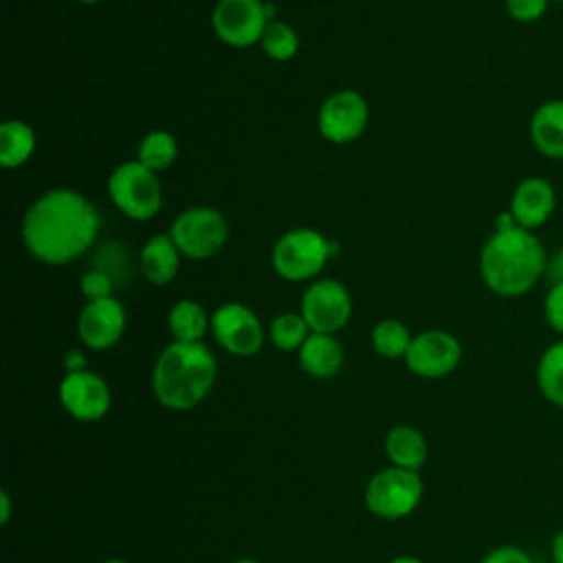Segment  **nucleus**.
<instances>
[{
	"label": "nucleus",
	"instance_id": "f257e3e1",
	"mask_svg": "<svg viewBox=\"0 0 563 563\" xmlns=\"http://www.w3.org/2000/svg\"><path fill=\"white\" fill-rule=\"evenodd\" d=\"M99 224V211L84 194L57 187L26 209L22 242L35 260L64 266L79 260L95 244Z\"/></svg>",
	"mask_w": 563,
	"mask_h": 563
},
{
	"label": "nucleus",
	"instance_id": "f03ea898",
	"mask_svg": "<svg viewBox=\"0 0 563 563\" xmlns=\"http://www.w3.org/2000/svg\"><path fill=\"white\" fill-rule=\"evenodd\" d=\"M548 251L534 231L512 227L493 231L479 253V273L486 288L497 297L530 292L548 271Z\"/></svg>",
	"mask_w": 563,
	"mask_h": 563
},
{
	"label": "nucleus",
	"instance_id": "7ed1b4c3",
	"mask_svg": "<svg viewBox=\"0 0 563 563\" xmlns=\"http://www.w3.org/2000/svg\"><path fill=\"white\" fill-rule=\"evenodd\" d=\"M216 372V356L202 341H174L154 363L152 389L163 407L172 411H187L211 391Z\"/></svg>",
	"mask_w": 563,
	"mask_h": 563
},
{
	"label": "nucleus",
	"instance_id": "20e7f679",
	"mask_svg": "<svg viewBox=\"0 0 563 563\" xmlns=\"http://www.w3.org/2000/svg\"><path fill=\"white\" fill-rule=\"evenodd\" d=\"M336 246L314 229L286 231L273 246L271 262L275 273L286 282H306L323 271Z\"/></svg>",
	"mask_w": 563,
	"mask_h": 563
},
{
	"label": "nucleus",
	"instance_id": "39448f33",
	"mask_svg": "<svg viewBox=\"0 0 563 563\" xmlns=\"http://www.w3.org/2000/svg\"><path fill=\"white\" fill-rule=\"evenodd\" d=\"M108 194L112 205L132 220H150L163 205V189L156 172L139 161H125L108 178Z\"/></svg>",
	"mask_w": 563,
	"mask_h": 563
},
{
	"label": "nucleus",
	"instance_id": "423d86ee",
	"mask_svg": "<svg viewBox=\"0 0 563 563\" xmlns=\"http://www.w3.org/2000/svg\"><path fill=\"white\" fill-rule=\"evenodd\" d=\"M424 484L418 471L389 466L378 471L365 488V506L380 519L407 517L422 499Z\"/></svg>",
	"mask_w": 563,
	"mask_h": 563
},
{
	"label": "nucleus",
	"instance_id": "0eeeda50",
	"mask_svg": "<svg viewBox=\"0 0 563 563\" xmlns=\"http://www.w3.org/2000/svg\"><path fill=\"white\" fill-rule=\"evenodd\" d=\"M169 238L183 257L209 260L224 246L229 224L213 207H191L172 222Z\"/></svg>",
	"mask_w": 563,
	"mask_h": 563
},
{
	"label": "nucleus",
	"instance_id": "6e6552de",
	"mask_svg": "<svg viewBox=\"0 0 563 563\" xmlns=\"http://www.w3.org/2000/svg\"><path fill=\"white\" fill-rule=\"evenodd\" d=\"M271 4L262 0H218L211 13L216 35L233 48H246L262 40L271 22Z\"/></svg>",
	"mask_w": 563,
	"mask_h": 563
},
{
	"label": "nucleus",
	"instance_id": "1a4fd4ad",
	"mask_svg": "<svg viewBox=\"0 0 563 563\" xmlns=\"http://www.w3.org/2000/svg\"><path fill=\"white\" fill-rule=\"evenodd\" d=\"M301 317L312 332L334 334L352 317V295L336 279H317L303 290Z\"/></svg>",
	"mask_w": 563,
	"mask_h": 563
},
{
	"label": "nucleus",
	"instance_id": "9d476101",
	"mask_svg": "<svg viewBox=\"0 0 563 563\" xmlns=\"http://www.w3.org/2000/svg\"><path fill=\"white\" fill-rule=\"evenodd\" d=\"M369 121V106L356 90H339L330 95L317 114V125L330 143H350L358 139Z\"/></svg>",
	"mask_w": 563,
	"mask_h": 563
},
{
	"label": "nucleus",
	"instance_id": "9b49d317",
	"mask_svg": "<svg viewBox=\"0 0 563 563\" xmlns=\"http://www.w3.org/2000/svg\"><path fill=\"white\" fill-rule=\"evenodd\" d=\"M211 332L216 341L233 356H253L264 343V328L257 314L238 301L216 308L211 314Z\"/></svg>",
	"mask_w": 563,
	"mask_h": 563
},
{
	"label": "nucleus",
	"instance_id": "f8f14e48",
	"mask_svg": "<svg viewBox=\"0 0 563 563\" xmlns=\"http://www.w3.org/2000/svg\"><path fill=\"white\" fill-rule=\"evenodd\" d=\"M462 361L460 341L444 330H427L411 339L405 354L407 367L422 378L449 376Z\"/></svg>",
	"mask_w": 563,
	"mask_h": 563
},
{
	"label": "nucleus",
	"instance_id": "ddd939ff",
	"mask_svg": "<svg viewBox=\"0 0 563 563\" xmlns=\"http://www.w3.org/2000/svg\"><path fill=\"white\" fill-rule=\"evenodd\" d=\"M59 402L73 418L95 422L110 409V389L108 383L90 369L68 372L59 383Z\"/></svg>",
	"mask_w": 563,
	"mask_h": 563
},
{
	"label": "nucleus",
	"instance_id": "4468645a",
	"mask_svg": "<svg viewBox=\"0 0 563 563\" xmlns=\"http://www.w3.org/2000/svg\"><path fill=\"white\" fill-rule=\"evenodd\" d=\"M125 308L119 299L106 297L97 301H88L79 312L77 332L86 347L90 350H108L123 336L125 330Z\"/></svg>",
	"mask_w": 563,
	"mask_h": 563
},
{
	"label": "nucleus",
	"instance_id": "2eb2a0df",
	"mask_svg": "<svg viewBox=\"0 0 563 563\" xmlns=\"http://www.w3.org/2000/svg\"><path fill=\"white\" fill-rule=\"evenodd\" d=\"M556 209V189L543 176H528L517 183L508 211L512 213L517 227L534 231L552 218Z\"/></svg>",
	"mask_w": 563,
	"mask_h": 563
},
{
	"label": "nucleus",
	"instance_id": "dca6fc26",
	"mask_svg": "<svg viewBox=\"0 0 563 563\" xmlns=\"http://www.w3.org/2000/svg\"><path fill=\"white\" fill-rule=\"evenodd\" d=\"M528 134L534 150L552 161H563V99H548L530 117Z\"/></svg>",
	"mask_w": 563,
	"mask_h": 563
},
{
	"label": "nucleus",
	"instance_id": "f3484780",
	"mask_svg": "<svg viewBox=\"0 0 563 563\" xmlns=\"http://www.w3.org/2000/svg\"><path fill=\"white\" fill-rule=\"evenodd\" d=\"M180 251L169 238V233L152 235L141 249V271L147 282L154 286H163L178 275L180 268Z\"/></svg>",
	"mask_w": 563,
	"mask_h": 563
},
{
	"label": "nucleus",
	"instance_id": "a211bd4d",
	"mask_svg": "<svg viewBox=\"0 0 563 563\" xmlns=\"http://www.w3.org/2000/svg\"><path fill=\"white\" fill-rule=\"evenodd\" d=\"M299 365L314 378H332L343 365V347L334 334L312 332L299 347Z\"/></svg>",
	"mask_w": 563,
	"mask_h": 563
},
{
	"label": "nucleus",
	"instance_id": "6ab92c4d",
	"mask_svg": "<svg viewBox=\"0 0 563 563\" xmlns=\"http://www.w3.org/2000/svg\"><path fill=\"white\" fill-rule=\"evenodd\" d=\"M385 451L391 460V466L418 471L427 462V440L418 429L409 424H396L387 433Z\"/></svg>",
	"mask_w": 563,
	"mask_h": 563
},
{
	"label": "nucleus",
	"instance_id": "aec40b11",
	"mask_svg": "<svg viewBox=\"0 0 563 563\" xmlns=\"http://www.w3.org/2000/svg\"><path fill=\"white\" fill-rule=\"evenodd\" d=\"M35 150V130L20 121L9 119L0 125V163L7 169L24 165Z\"/></svg>",
	"mask_w": 563,
	"mask_h": 563
},
{
	"label": "nucleus",
	"instance_id": "412c9836",
	"mask_svg": "<svg viewBox=\"0 0 563 563\" xmlns=\"http://www.w3.org/2000/svg\"><path fill=\"white\" fill-rule=\"evenodd\" d=\"M167 325L174 336V341L185 343H198L202 341L207 328L211 325V319L207 317L205 308L194 299H180L172 306L167 314Z\"/></svg>",
	"mask_w": 563,
	"mask_h": 563
},
{
	"label": "nucleus",
	"instance_id": "4be33fe9",
	"mask_svg": "<svg viewBox=\"0 0 563 563\" xmlns=\"http://www.w3.org/2000/svg\"><path fill=\"white\" fill-rule=\"evenodd\" d=\"M537 387L550 405L563 409V339L550 343L539 356Z\"/></svg>",
	"mask_w": 563,
	"mask_h": 563
},
{
	"label": "nucleus",
	"instance_id": "5701e85b",
	"mask_svg": "<svg viewBox=\"0 0 563 563\" xmlns=\"http://www.w3.org/2000/svg\"><path fill=\"white\" fill-rule=\"evenodd\" d=\"M178 156V143L176 139L165 130H152L147 132L136 150V161L143 163L152 172H165L172 167V163Z\"/></svg>",
	"mask_w": 563,
	"mask_h": 563
},
{
	"label": "nucleus",
	"instance_id": "b1692460",
	"mask_svg": "<svg viewBox=\"0 0 563 563\" xmlns=\"http://www.w3.org/2000/svg\"><path fill=\"white\" fill-rule=\"evenodd\" d=\"M409 328L398 319H383L372 330V345L385 358H400L411 345Z\"/></svg>",
	"mask_w": 563,
	"mask_h": 563
},
{
	"label": "nucleus",
	"instance_id": "393cba45",
	"mask_svg": "<svg viewBox=\"0 0 563 563\" xmlns=\"http://www.w3.org/2000/svg\"><path fill=\"white\" fill-rule=\"evenodd\" d=\"M268 334L277 350L292 352L306 343V339L312 334V330L308 328L301 312H284L271 321Z\"/></svg>",
	"mask_w": 563,
	"mask_h": 563
},
{
	"label": "nucleus",
	"instance_id": "a878e982",
	"mask_svg": "<svg viewBox=\"0 0 563 563\" xmlns=\"http://www.w3.org/2000/svg\"><path fill=\"white\" fill-rule=\"evenodd\" d=\"M260 46L264 48V53L275 59V62H286L290 57H295L297 48H299V37L292 31V26H288L286 22L279 20H271L262 33Z\"/></svg>",
	"mask_w": 563,
	"mask_h": 563
},
{
	"label": "nucleus",
	"instance_id": "bb28decb",
	"mask_svg": "<svg viewBox=\"0 0 563 563\" xmlns=\"http://www.w3.org/2000/svg\"><path fill=\"white\" fill-rule=\"evenodd\" d=\"M79 288H81V292H84V297H86L88 301H97V299L112 297L114 279H112V275H108L106 271L92 268V271L84 273V277H81V282H79Z\"/></svg>",
	"mask_w": 563,
	"mask_h": 563
},
{
	"label": "nucleus",
	"instance_id": "cd10ccee",
	"mask_svg": "<svg viewBox=\"0 0 563 563\" xmlns=\"http://www.w3.org/2000/svg\"><path fill=\"white\" fill-rule=\"evenodd\" d=\"M550 0H506L508 15L519 24H532L548 13Z\"/></svg>",
	"mask_w": 563,
	"mask_h": 563
},
{
	"label": "nucleus",
	"instance_id": "c85d7f7f",
	"mask_svg": "<svg viewBox=\"0 0 563 563\" xmlns=\"http://www.w3.org/2000/svg\"><path fill=\"white\" fill-rule=\"evenodd\" d=\"M543 319L545 323L563 334V282H554L543 299Z\"/></svg>",
	"mask_w": 563,
	"mask_h": 563
},
{
	"label": "nucleus",
	"instance_id": "c756f323",
	"mask_svg": "<svg viewBox=\"0 0 563 563\" xmlns=\"http://www.w3.org/2000/svg\"><path fill=\"white\" fill-rule=\"evenodd\" d=\"M479 563H532L530 554L519 545H497Z\"/></svg>",
	"mask_w": 563,
	"mask_h": 563
},
{
	"label": "nucleus",
	"instance_id": "7c9ffc66",
	"mask_svg": "<svg viewBox=\"0 0 563 563\" xmlns=\"http://www.w3.org/2000/svg\"><path fill=\"white\" fill-rule=\"evenodd\" d=\"M545 275L554 282H563V246H559V251L554 253V257L548 260V271Z\"/></svg>",
	"mask_w": 563,
	"mask_h": 563
},
{
	"label": "nucleus",
	"instance_id": "2f4dec72",
	"mask_svg": "<svg viewBox=\"0 0 563 563\" xmlns=\"http://www.w3.org/2000/svg\"><path fill=\"white\" fill-rule=\"evenodd\" d=\"M64 367H66V374H68V372L86 369V358H84V354H81V352H77V350L68 352V354H66V358H64Z\"/></svg>",
	"mask_w": 563,
	"mask_h": 563
},
{
	"label": "nucleus",
	"instance_id": "473e14b6",
	"mask_svg": "<svg viewBox=\"0 0 563 563\" xmlns=\"http://www.w3.org/2000/svg\"><path fill=\"white\" fill-rule=\"evenodd\" d=\"M552 561L554 563H563V526L556 530V534L552 537Z\"/></svg>",
	"mask_w": 563,
	"mask_h": 563
},
{
	"label": "nucleus",
	"instance_id": "72a5a7b5",
	"mask_svg": "<svg viewBox=\"0 0 563 563\" xmlns=\"http://www.w3.org/2000/svg\"><path fill=\"white\" fill-rule=\"evenodd\" d=\"M0 499H2V515H0V521L7 523V521H9V495L2 490Z\"/></svg>",
	"mask_w": 563,
	"mask_h": 563
},
{
	"label": "nucleus",
	"instance_id": "f704fd0d",
	"mask_svg": "<svg viewBox=\"0 0 563 563\" xmlns=\"http://www.w3.org/2000/svg\"><path fill=\"white\" fill-rule=\"evenodd\" d=\"M389 563H422V561L416 559V556H396V559H391Z\"/></svg>",
	"mask_w": 563,
	"mask_h": 563
},
{
	"label": "nucleus",
	"instance_id": "c9c22d12",
	"mask_svg": "<svg viewBox=\"0 0 563 563\" xmlns=\"http://www.w3.org/2000/svg\"><path fill=\"white\" fill-rule=\"evenodd\" d=\"M235 563H260V561H255V559H240V561H235Z\"/></svg>",
	"mask_w": 563,
	"mask_h": 563
},
{
	"label": "nucleus",
	"instance_id": "e433bc0d",
	"mask_svg": "<svg viewBox=\"0 0 563 563\" xmlns=\"http://www.w3.org/2000/svg\"><path fill=\"white\" fill-rule=\"evenodd\" d=\"M106 563H128V561H123V559H108Z\"/></svg>",
	"mask_w": 563,
	"mask_h": 563
},
{
	"label": "nucleus",
	"instance_id": "4c0bfd02",
	"mask_svg": "<svg viewBox=\"0 0 563 563\" xmlns=\"http://www.w3.org/2000/svg\"><path fill=\"white\" fill-rule=\"evenodd\" d=\"M79 2H86V4H92V2H97V0H79Z\"/></svg>",
	"mask_w": 563,
	"mask_h": 563
},
{
	"label": "nucleus",
	"instance_id": "58836bf2",
	"mask_svg": "<svg viewBox=\"0 0 563 563\" xmlns=\"http://www.w3.org/2000/svg\"><path fill=\"white\" fill-rule=\"evenodd\" d=\"M550 2H559V4H563V0H550Z\"/></svg>",
	"mask_w": 563,
	"mask_h": 563
}]
</instances>
